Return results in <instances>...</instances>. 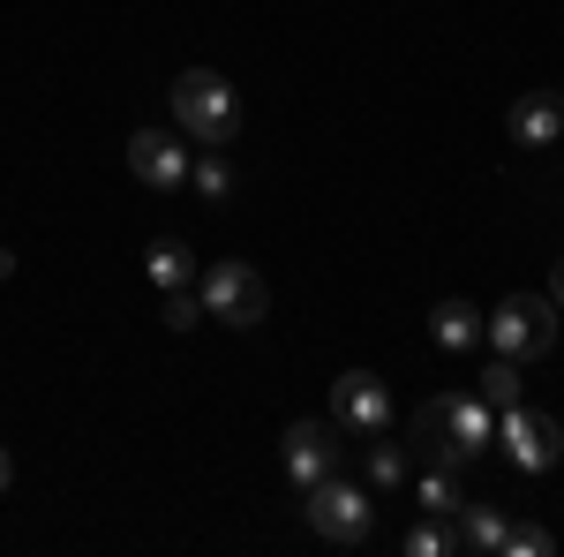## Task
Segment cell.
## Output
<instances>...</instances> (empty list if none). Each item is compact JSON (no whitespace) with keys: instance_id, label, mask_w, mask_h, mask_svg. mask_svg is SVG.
Returning <instances> with one entry per match:
<instances>
[{"instance_id":"ba28073f","label":"cell","mask_w":564,"mask_h":557,"mask_svg":"<svg viewBox=\"0 0 564 557\" xmlns=\"http://www.w3.org/2000/svg\"><path fill=\"white\" fill-rule=\"evenodd\" d=\"M332 422L347 429V437H377L391 429V385L377 369H347L339 385H332Z\"/></svg>"},{"instance_id":"52a82bcc","label":"cell","mask_w":564,"mask_h":557,"mask_svg":"<svg viewBox=\"0 0 564 557\" xmlns=\"http://www.w3.org/2000/svg\"><path fill=\"white\" fill-rule=\"evenodd\" d=\"M339 437H347L339 422H294L279 437V444H286V482H294V490H316L324 474H339V460H347Z\"/></svg>"},{"instance_id":"7c38bea8","label":"cell","mask_w":564,"mask_h":557,"mask_svg":"<svg viewBox=\"0 0 564 557\" xmlns=\"http://www.w3.org/2000/svg\"><path fill=\"white\" fill-rule=\"evenodd\" d=\"M481 324H489V317H481L475 301H436V309H430L436 346H452V354H475V346H481Z\"/></svg>"},{"instance_id":"7402d4cb","label":"cell","mask_w":564,"mask_h":557,"mask_svg":"<svg viewBox=\"0 0 564 557\" xmlns=\"http://www.w3.org/2000/svg\"><path fill=\"white\" fill-rule=\"evenodd\" d=\"M550 301H557V309H564V264H557V279H550Z\"/></svg>"},{"instance_id":"3957f363","label":"cell","mask_w":564,"mask_h":557,"mask_svg":"<svg viewBox=\"0 0 564 557\" xmlns=\"http://www.w3.org/2000/svg\"><path fill=\"white\" fill-rule=\"evenodd\" d=\"M204 317L212 324H234V332H257L263 317H271V287H263V271L257 264H241V257H226L204 271Z\"/></svg>"},{"instance_id":"7a4b0ae2","label":"cell","mask_w":564,"mask_h":557,"mask_svg":"<svg viewBox=\"0 0 564 557\" xmlns=\"http://www.w3.org/2000/svg\"><path fill=\"white\" fill-rule=\"evenodd\" d=\"M174 121L196 136V143H234L241 98H234V84H226L218 68H181L174 76Z\"/></svg>"},{"instance_id":"6da1fadb","label":"cell","mask_w":564,"mask_h":557,"mask_svg":"<svg viewBox=\"0 0 564 557\" xmlns=\"http://www.w3.org/2000/svg\"><path fill=\"white\" fill-rule=\"evenodd\" d=\"M414 437H430L444 468H467V460H481V452L497 444V407H489L481 392H452V399H430Z\"/></svg>"},{"instance_id":"2e32d148","label":"cell","mask_w":564,"mask_h":557,"mask_svg":"<svg viewBox=\"0 0 564 557\" xmlns=\"http://www.w3.org/2000/svg\"><path fill=\"white\" fill-rule=\"evenodd\" d=\"M459 505H467V490H459V468H444V460H436V468L422 474V513L452 519V513H459Z\"/></svg>"},{"instance_id":"9a60e30c","label":"cell","mask_w":564,"mask_h":557,"mask_svg":"<svg viewBox=\"0 0 564 557\" xmlns=\"http://www.w3.org/2000/svg\"><path fill=\"white\" fill-rule=\"evenodd\" d=\"M143 271H151V287H159V294H174V287L196 279V257H188V242H151Z\"/></svg>"},{"instance_id":"4fadbf2b","label":"cell","mask_w":564,"mask_h":557,"mask_svg":"<svg viewBox=\"0 0 564 557\" xmlns=\"http://www.w3.org/2000/svg\"><path fill=\"white\" fill-rule=\"evenodd\" d=\"M361 468H369V490H399V482L414 474V452H406L399 437H384V429H377V437L361 444Z\"/></svg>"},{"instance_id":"d6986e66","label":"cell","mask_w":564,"mask_h":557,"mask_svg":"<svg viewBox=\"0 0 564 557\" xmlns=\"http://www.w3.org/2000/svg\"><path fill=\"white\" fill-rule=\"evenodd\" d=\"M497 557H550V527L512 519V527H505V550H497Z\"/></svg>"},{"instance_id":"5bb4252c","label":"cell","mask_w":564,"mask_h":557,"mask_svg":"<svg viewBox=\"0 0 564 557\" xmlns=\"http://www.w3.org/2000/svg\"><path fill=\"white\" fill-rule=\"evenodd\" d=\"M188 181H196V196L204 204H234V167H226V143H204V159H188Z\"/></svg>"},{"instance_id":"44dd1931","label":"cell","mask_w":564,"mask_h":557,"mask_svg":"<svg viewBox=\"0 0 564 557\" xmlns=\"http://www.w3.org/2000/svg\"><path fill=\"white\" fill-rule=\"evenodd\" d=\"M8 482H15V460H8V452H0V497H8Z\"/></svg>"},{"instance_id":"8fae6325","label":"cell","mask_w":564,"mask_h":557,"mask_svg":"<svg viewBox=\"0 0 564 557\" xmlns=\"http://www.w3.org/2000/svg\"><path fill=\"white\" fill-rule=\"evenodd\" d=\"M452 519H459V527H452V535H459V550H475V557H497V550H505V527H512V519H505V505L467 497Z\"/></svg>"},{"instance_id":"ffe728a7","label":"cell","mask_w":564,"mask_h":557,"mask_svg":"<svg viewBox=\"0 0 564 557\" xmlns=\"http://www.w3.org/2000/svg\"><path fill=\"white\" fill-rule=\"evenodd\" d=\"M166 324H174V332H196V324H204V294H196V287H174V294H166Z\"/></svg>"},{"instance_id":"5b68a950","label":"cell","mask_w":564,"mask_h":557,"mask_svg":"<svg viewBox=\"0 0 564 557\" xmlns=\"http://www.w3.org/2000/svg\"><path fill=\"white\" fill-rule=\"evenodd\" d=\"M302 513L324 543H369V519H377L361 482H347V474H324L316 490H302Z\"/></svg>"},{"instance_id":"30bf717a","label":"cell","mask_w":564,"mask_h":557,"mask_svg":"<svg viewBox=\"0 0 564 557\" xmlns=\"http://www.w3.org/2000/svg\"><path fill=\"white\" fill-rule=\"evenodd\" d=\"M505 136H512L520 151H542V143H557V136H564V106L550 98V90H527L520 106L505 114Z\"/></svg>"},{"instance_id":"9c48e42d","label":"cell","mask_w":564,"mask_h":557,"mask_svg":"<svg viewBox=\"0 0 564 557\" xmlns=\"http://www.w3.org/2000/svg\"><path fill=\"white\" fill-rule=\"evenodd\" d=\"M129 173L143 181V189H159V196H166V189L188 181V143L166 136V129H135L129 136Z\"/></svg>"},{"instance_id":"8992f818","label":"cell","mask_w":564,"mask_h":557,"mask_svg":"<svg viewBox=\"0 0 564 557\" xmlns=\"http://www.w3.org/2000/svg\"><path fill=\"white\" fill-rule=\"evenodd\" d=\"M497 444H505V460H512L520 474H550L564 460V429L550 422V415H534L527 399L497 415Z\"/></svg>"},{"instance_id":"277c9868","label":"cell","mask_w":564,"mask_h":557,"mask_svg":"<svg viewBox=\"0 0 564 557\" xmlns=\"http://www.w3.org/2000/svg\"><path fill=\"white\" fill-rule=\"evenodd\" d=\"M481 340L497 346V354H512V362L550 354V346H557V301H542V294H505L497 309H489Z\"/></svg>"},{"instance_id":"ac0fdd59","label":"cell","mask_w":564,"mask_h":557,"mask_svg":"<svg viewBox=\"0 0 564 557\" xmlns=\"http://www.w3.org/2000/svg\"><path fill=\"white\" fill-rule=\"evenodd\" d=\"M452 550H459V535H452L436 513H422L414 527H406V557H452Z\"/></svg>"},{"instance_id":"e0dca14e","label":"cell","mask_w":564,"mask_h":557,"mask_svg":"<svg viewBox=\"0 0 564 557\" xmlns=\"http://www.w3.org/2000/svg\"><path fill=\"white\" fill-rule=\"evenodd\" d=\"M481 399H489L497 415H505V407H520V362H512V354H497V362L481 369Z\"/></svg>"},{"instance_id":"603a6c76","label":"cell","mask_w":564,"mask_h":557,"mask_svg":"<svg viewBox=\"0 0 564 557\" xmlns=\"http://www.w3.org/2000/svg\"><path fill=\"white\" fill-rule=\"evenodd\" d=\"M8 271H15V257H8V249H0V279H8Z\"/></svg>"}]
</instances>
